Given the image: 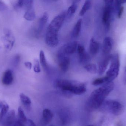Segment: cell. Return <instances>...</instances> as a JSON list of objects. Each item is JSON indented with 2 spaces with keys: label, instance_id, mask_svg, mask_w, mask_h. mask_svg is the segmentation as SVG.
<instances>
[{
  "label": "cell",
  "instance_id": "cell-4",
  "mask_svg": "<svg viewBox=\"0 0 126 126\" xmlns=\"http://www.w3.org/2000/svg\"><path fill=\"white\" fill-rule=\"evenodd\" d=\"M104 8L102 15V21L106 31L109 30L111 22L114 19L115 13L114 1L104 0Z\"/></svg>",
  "mask_w": 126,
  "mask_h": 126
},
{
  "label": "cell",
  "instance_id": "cell-34",
  "mask_svg": "<svg viewBox=\"0 0 126 126\" xmlns=\"http://www.w3.org/2000/svg\"><path fill=\"white\" fill-rule=\"evenodd\" d=\"M24 65L29 69H31L32 67V64L31 62L29 61L25 62L24 63Z\"/></svg>",
  "mask_w": 126,
  "mask_h": 126
},
{
  "label": "cell",
  "instance_id": "cell-25",
  "mask_svg": "<svg viewBox=\"0 0 126 126\" xmlns=\"http://www.w3.org/2000/svg\"><path fill=\"white\" fill-rule=\"evenodd\" d=\"M61 119L63 125H66L69 121L70 115L69 113L65 111H63L60 115Z\"/></svg>",
  "mask_w": 126,
  "mask_h": 126
},
{
  "label": "cell",
  "instance_id": "cell-28",
  "mask_svg": "<svg viewBox=\"0 0 126 126\" xmlns=\"http://www.w3.org/2000/svg\"><path fill=\"white\" fill-rule=\"evenodd\" d=\"M18 113L19 120L23 123L27 122V120L24 111L21 107H19L18 109Z\"/></svg>",
  "mask_w": 126,
  "mask_h": 126
},
{
  "label": "cell",
  "instance_id": "cell-12",
  "mask_svg": "<svg viewBox=\"0 0 126 126\" xmlns=\"http://www.w3.org/2000/svg\"><path fill=\"white\" fill-rule=\"evenodd\" d=\"M13 81V75L12 70H7L3 74L1 82L3 85L9 86L12 83Z\"/></svg>",
  "mask_w": 126,
  "mask_h": 126
},
{
  "label": "cell",
  "instance_id": "cell-31",
  "mask_svg": "<svg viewBox=\"0 0 126 126\" xmlns=\"http://www.w3.org/2000/svg\"><path fill=\"white\" fill-rule=\"evenodd\" d=\"M24 6V0H18L15 4L14 7L16 9H19L22 8Z\"/></svg>",
  "mask_w": 126,
  "mask_h": 126
},
{
  "label": "cell",
  "instance_id": "cell-32",
  "mask_svg": "<svg viewBox=\"0 0 126 126\" xmlns=\"http://www.w3.org/2000/svg\"><path fill=\"white\" fill-rule=\"evenodd\" d=\"M7 8V6L3 1H0V11H4Z\"/></svg>",
  "mask_w": 126,
  "mask_h": 126
},
{
  "label": "cell",
  "instance_id": "cell-29",
  "mask_svg": "<svg viewBox=\"0 0 126 126\" xmlns=\"http://www.w3.org/2000/svg\"><path fill=\"white\" fill-rule=\"evenodd\" d=\"M20 61V57L19 55H15L12 60V64L13 66L16 67L18 66Z\"/></svg>",
  "mask_w": 126,
  "mask_h": 126
},
{
  "label": "cell",
  "instance_id": "cell-1",
  "mask_svg": "<svg viewBox=\"0 0 126 126\" xmlns=\"http://www.w3.org/2000/svg\"><path fill=\"white\" fill-rule=\"evenodd\" d=\"M114 88L113 82H107L93 91L86 103V108L89 111H93L100 108L107 97Z\"/></svg>",
  "mask_w": 126,
  "mask_h": 126
},
{
  "label": "cell",
  "instance_id": "cell-23",
  "mask_svg": "<svg viewBox=\"0 0 126 126\" xmlns=\"http://www.w3.org/2000/svg\"><path fill=\"white\" fill-rule=\"evenodd\" d=\"M84 69L87 72L92 74H96L98 72L97 66L94 64H89L84 67Z\"/></svg>",
  "mask_w": 126,
  "mask_h": 126
},
{
  "label": "cell",
  "instance_id": "cell-15",
  "mask_svg": "<svg viewBox=\"0 0 126 126\" xmlns=\"http://www.w3.org/2000/svg\"><path fill=\"white\" fill-rule=\"evenodd\" d=\"M99 43L94 38H92L90 42L89 51L92 55H94L98 53L100 49Z\"/></svg>",
  "mask_w": 126,
  "mask_h": 126
},
{
  "label": "cell",
  "instance_id": "cell-26",
  "mask_svg": "<svg viewBox=\"0 0 126 126\" xmlns=\"http://www.w3.org/2000/svg\"><path fill=\"white\" fill-rule=\"evenodd\" d=\"M91 1L90 0H86L80 12V16H82L85 14L87 11L90 9L91 6Z\"/></svg>",
  "mask_w": 126,
  "mask_h": 126
},
{
  "label": "cell",
  "instance_id": "cell-17",
  "mask_svg": "<svg viewBox=\"0 0 126 126\" xmlns=\"http://www.w3.org/2000/svg\"><path fill=\"white\" fill-rule=\"evenodd\" d=\"M15 112L13 110H11L8 113L4 121L5 126H12L15 123Z\"/></svg>",
  "mask_w": 126,
  "mask_h": 126
},
{
  "label": "cell",
  "instance_id": "cell-36",
  "mask_svg": "<svg viewBox=\"0 0 126 126\" xmlns=\"http://www.w3.org/2000/svg\"><path fill=\"white\" fill-rule=\"evenodd\" d=\"M123 81L124 84H126V66L124 69V72Z\"/></svg>",
  "mask_w": 126,
  "mask_h": 126
},
{
  "label": "cell",
  "instance_id": "cell-19",
  "mask_svg": "<svg viewBox=\"0 0 126 126\" xmlns=\"http://www.w3.org/2000/svg\"><path fill=\"white\" fill-rule=\"evenodd\" d=\"M20 98L22 104L26 108H30L32 104V101L30 98L28 96H27L23 93H21L20 94Z\"/></svg>",
  "mask_w": 126,
  "mask_h": 126
},
{
  "label": "cell",
  "instance_id": "cell-24",
  "mask_svg": "<svg viewBox=\"0 0 126 126\" xmlns=\"http://www.w3.org/2000/svg\"><path fill=\"white\" fill-rule=\"evenodd\" d=\"M40 62L42 66L45 70L48 69V66L47 61L45 57V54L43 50H41L40 54Z\"/></svg>",
  "mask_w": 126,
  "mask_h": 126
},
{
  "label": "cell",
  "instance_id": "cell-16",
  "mask_svg": "<svg viewBox=\"0 0 126 126\" xmlns=\"http://www.w3.org/2000/svg\"><path fill=\"white\" fill-rule=\"evenodd\" d=\"M82 22V19L80 18L78 20L75 24L71 33V36L72 37L76 38L79 35L81 30Z\"/></svg>",
  "mask_w": 126,
  "mask_h": 126
},
{
  "label": "cell",
  "instance_id": "cell-37",
  "mask_svg": "<svg viewBox=\"0 0 126 126\" xmlns=\"http://www.w3.org/2000/svg\"><path fill=\"white\" fill-rule=\"evenodd\" d=\"M93 126V125H88V126Z\"/></svg>",
  "mask_w": 126,
  "mask_h": 126
},
{
  "label": "cell",
  "instance_id": "cell-27",
  "mask_svg": "<svg viewBox=\"0 0 126 126\" xmlns=\"http://www.w3.org/2000/svg\"><path fill=\"white\" fill-rule=\"evenodd\" d=\"M109 82L108 78L106 76L103 77L95 79L93 81L92 83V84L94 86H98L99 85L104 84L106 83Z\"/></svg>",
  "mask_w": 126,
  "mask_h": 126
},
{
  "label": "cell",
  "instance_id": "cell-6",
  "mask_svg": "<svg viewBox=\"0 0 126 126\" xmlns=\"http://www.w3.org/2000/svg\"><path fill=\"white\" fill-rule=\"evenodd\" d=\"M110 64V65L107 72L106 76L108 78L109 82H113L117 77L120 72V61L118 54L116 53L112 55Z\"/></svg>",
  "mask_w": 126,
  "mask_h": 126
},
{
  "label": "cell",
  "instance_id": "cell-20",
  "mask_svg": "<svg viewBox=\"0 0 126 126\" xmlns=\"http://www.w3.org/2000/svg\"><path fill=\"white\" fill-rule=\"evenodd\" d=\"M76 2V1H74L72 5L68 8L67 12H66V15L68 18H71L76 12L78 7Z\"/></svg>",
  "mask_w": 126,
  "mask_h": 126
},
{
  "label": "cell",
  "instance_id": "cell-8",
  "mask_svg": "<svg viewBox=\"0 0 126 126\" xmlns=\"http://www.w3.org/2000/svg\"><path fill=\"white\" fill-rule=\"evenodd\" d=\"M2 39L5 48L10 50L13 47L15 42V37L11 32L9 30H6Z\"/></svg>",
  "mask_w": 126,
  "mask_h": 126
},
{
  "label": "cell",
  "instance_id": "cell-5",
  "mask_svg": "<svg viewBox=\"0 0 126 126\" xmlns=\"http://www.w3.org/2000/svg\"><path fill=\"white\" fill-rule=\"evenodd\" d=\"M100 109L103 112L115 116L122 114L124 111V107L122 104L117 101L112 100H105Z\"/></svg>",
  "mask_w": 126,
  "mask_h": 126
},
{
  "label": "cell",
  "instance_id": "cell-21",
  "mask_svg": "<svg viewBox=\"0 0 126 126\" xmlns=\"http://www.w3.org/2000/svg\"><path fill=\"white\" fill-rule=\"evenodd\" d=\"M9 109V106L8 104L6 103H3L1 104V109L0 112V123L2 121L8 112Z\"/></svg>",
  "mask_w": 126,
  "mask_h": 126
},
{
  "label": "cell",
  "instance_id": "cell-11",
  "mask_svg": "<svg viewBox=\"0 0 126 126\" xmlns=\"http://www.w3.org/2000/svg\"><path fill=\"white\" fill-rule=\"evenodd\" d=\"M111 55H106V57L104 58L99 64L98 72L100 75H102L105 72L108 67L112 57Z\"/></svg>",
  "mask_w": 126,
  "mask_h": 126
},
{
  "label": "cell",
  "instance_id": "cell-3",
  "mask_svg": "<svg viewBox=\"0 0 126 126\" xmlns=\"http://www.w3.org/2000/svg\"><path fill=\"white\" fill-rule=\"evenodd\" d=\"M55 86L64 95L69 97L73 95H81L86 91V85L83 83L70 80L59 79L55 82Z\"/></svg>",
  "mask_w": 126,
  "mask_h": 126
},
{
  "label": "cell",
  "instance_id": "cell-30",
  "mask_svg": "<svg viewBox=\"0 0 126 126\" xmlns=\"http://www.w3.org/2000/svg\"><path fill=\"white\" fill-rule=\"evenodd\" d=\"M34 70L36 73H39L41 72V69L40 67L39 61L37 59L34 61Z\"/></svg>",
  "mask_w": 126,
  "mask_h": 126
},
{
  "label": "cell",
  "instance_id": "cell-2",
  "mask_svg": "<svg viewBox=\"0 0 126 126\" xmlns=\"http://www.w3.org/2000/svg\"><path fill=\"white\" fill-rule=\"evenodd\" d=\"M66 17V12L63 11L56 16L49 24L46 35V42L47 46L54 48L58 45V32Z\"/></svg>",
  "mask_w": 126,
  "mask_h": 126
},
{
  "label": "cell",
  "instance_id": "cell-7",
  "mask_svg": "<svg viewBox=\"0 0 126 126\" xmlns=\"http://www.w3.org/2000/svg\"><path fill=\"white\" fill-rule=\"evenodd\" d=\"M78 45L76 41H73L65 44L58 52L57 56H68L75 53Z\"/></svg>",
  "mask_w": 126,
  "mask_h": 126
},
{
  "label": "cell",
  "instance_id": "cell-10",
  "mask_svg": "<svg viewBox=\"0 0 126 126\" xmlns=\"http://www.w3.org/2000/svg\"><path fill=\"white\" fill-rule=\"evenodd\" d=\"M60 69L63 73L66 72L70 65V60L68 56L57 57Z\"/></svg>",
  "mask_w": 126,
  "mask_h": 126
},
{
  "label": "cell",
  "instance_id": "cell-18",
  "mask_svg": "<svg viewBox=\"0 0 126 126\" xmlns=\"http://www.w3.org/2000/svg\"><path fill=\"white\" fill-rule=\"evenodd\" d=\"M24 17L26 20L30 21L34 20L35 19L36 15L33 7L26 9Z\"/></svg>",
  "mask_w": 126,
  "mask_h": 126
},
{
  "label": "cell",
  "instance_id": "cell-14",
  "mask_svg": "<svg viewBox=\"0 0 126 126\" xmlns=\"http://www.w3.org/2000/svg\"><path fill=\"white\" fill-rule=\"evenodd\" d=\"M48 15L47 12H45L39 20L38 27L37 31V34H39L41 33L45 25L48 21Z\"/></svg>",
  "mask_w": 126,
  "mask_h": 126
},
{
  "label": "cell",
  "instance_id": "cell-22",
  "mask_svg": "<svg viewBox=\"0 0 126 126\" xmlns=\"http://www.w3.org/2000/svg\"><path fill=\"white\" fill-rule=\"evenodd\" d=\"M78 56L79 60L81 63H86L90 61V56L86 51L81 54H78Z\"/></svg>",
  "mask_w": 126,
  "mask_h": 126
},
{
  "label": "cell",
  "instance_id": "cell-9",
  "mask_svg": "<svg viewBox=\"0 0 126 126\" xmlns=\"http://www.w3.org/2000/svg\"><path fill=\"white\" fill-rule=\"evenodd\" d=\"M114 45V41L110 37H106L104 38L103 43V53L106 55H109L112 50Z\"/></svg>",
  "mask_w": 126,
  "mask_h": 126
},
{
  "label": "cell",
  "instance_id": "cell-33",
  "mask_svg": "<svg viewBox=\"0 0 126 126\" xmlns=\"http://www.w3.org/2000/svg\"><path fill=\"white\" fill-rule=\"evenodd\" d=\"M13 126H25L23 123L19 120H17L15 121Z\"/></svg>",
  "mask_w": 126,
  "mask_h": 126
},
{
  "label": "cell",
  "instance_id": "cell-35",
  "mask_svg": "<svg viewBox=\"0 0 126 126\" xmlns=\"http://www.w3.org/2000/svg\"><path fill=\"white\" fill-rule=\"evenodd\" d=\"M27 122L28 123V126H37L32 120L29 119L27 120Z\"/></svg>",
  "mask_w": 126,
  "mask_h": 126
},
{
  "label": "cell",
  "instance_id": "cell-38",
  "mask_svg": "<svg viewBox=\"0 0 126 126\" xmlns=\"http://www.w3.org/2000/svg\"><path fill=\"white\" fill-rule=\"evenodd\" d=\"M54 126V125H51V126Z\"/></svg>",
  "mask_w": 126,
  "mask_h": 126
},
{
  "label": "cell",
  "instance_id": "cell-13",
  "mask_svg": "<svg viewBox=\"0 0 126 126\" xmlns=\"http://www.w3.org/2000/svg\"><path fill=\"white\" fill-rule=\"evenodd\" d=\"M54 117L51 111L48 109H45L43 112L42 123L43 125H46L49 123Z\"/></svg>",
  "mask_w": 126,
  "mask_h": 126
}]
</instances>
